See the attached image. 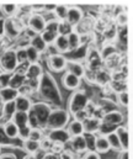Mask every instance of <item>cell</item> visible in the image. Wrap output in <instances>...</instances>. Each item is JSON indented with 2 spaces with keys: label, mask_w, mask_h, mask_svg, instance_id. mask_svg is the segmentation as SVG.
I'll use <instances>...</instances> for the list:
<instances>
[{
  "label": "cell",
  "mask_w": 133,
  "mask_h": 159,
  "mask_svg": "<svg viewBox=\"0 0 133 159\" xmlns=\"http://www.w3.org/2000/svg\"><path fill=\"white\" fill-rule=\"evenodd\" d=\"M37 93L46 104L53 105L55 107H59L62 105V94L59 91L58 84L49 73H43L40 78Z\"/></svg>",
  "instance_id": "cell-1"
},
{
  "label": "cell",
  "mask_w": 133,
  "mask_h": 159,
  "mask_svg": "<svg viewBox=\"0 0 133 159\" xmlns=\"http://www.w3.org/2000/svg\"><path fill=\"white\" fill-rule=\"evenodd\" d=\"M51 111H52L51 105L46 104L43 101H37L32 104V107L29 112V126L31 128L43 129Z\"/></svg>",
  "instance_id": "cell-2"
},
{
  "label": "cell",
  "mask_w": 133,
  "mask_h": 159,
  "mask_svg": "<svg viewBox=\"0 0 133 159\" xmlns=\"http://www.w3.org/2000/svg\"><path fill=\"white\" fill-rule=\"evenodd\" d=\"M89 96L86 93L82 91V90H75L72 96L69 98V102H68V112L70 116L77 117L78 115L86 112L89 107Z\"/></svg>",
  "instance_id": "cell-3"
},
{
  "label": "cell",
  "mask_w": 133,
  "mask_h": 159,
  "mask_svg": "<svg viewBox=\"0 0 133 159\" xmlns=\"http://www.w3.org/2000/svg\"><path fill=\"white\" fill-rule=\"evenodd\" d=\"M72 119V116L69 115V112L64 109L60 107H55L52 109L44 128L47 129H58V128H65L69 123V121Z\"/></svg>",
  "instance_id": "cell-4"
},
{
  "label": "cell",
  "mask_w": 133,
  "mask_h": 159,
  "mask_svg": "<svg viewBox=\"0 0 133 159\" xmlns=\"http://www.w3.org/2000/svg\"><path fill=\"white\" fill-rule=\"evenodd\" d=\"M19 67L16 49L15 48H5L2 51V56L0 59V68L4 73H14Z\"/></svg>",
  "instance_id": "cell-5"
},
{
  "label": "cell",
  "mask_w": 133,
  "mask_h": 159,
  "mask_svg": "<svg viewBox=\"0 0 133 159\" xmlns=\"http://www.w3.org/2000/svg\"><path fill=\"white\" fill-rule=\"evenodd\" d=\"M46 137L51 141L53 146H65L70 141V134L68 133L67 128H58V129H48Z\"/></svg>",
  "instance_id": "cell-6"
},
{
  "label": "cell",
  "mask_w": 133,
  "mask_h": 159,
  "mask_svg": "<svg viewBox=\"0 0 133 159\" xmlns=\"http://www.w3.org/2000/svg\"><path fill=\"white\" fill-rule=\"evenodd\" d=\"M86 62H88V66L85 67L86 68V73H96L97 70L102 69V66H104V61L100 56V52L96 49V48H90L86 53Z\"/></svg>",
  "instance_id": "cell-7"
},
{
  "label": "cell",
  "mask_w": 133,
  "mask_h": 159,
  "mask_svg": "<svg viewBox=\"0 0 133 159\" xmlns=\"http://www.w3.org/2000/svg\"><path fill=\"white\" fill-rule=\"evenodd\" d=\"M22 32L21 24L15 19H4V36L10 40L17 39Z\"/></svg>",
  "instance_id": "cell-8"
},
{
  "label": "cell",
  "mask_w": 133,
  "mask_h": 159,
  "mask_svg": "<svg viewBox=\"0 0 133 159\" xmlns=\"http://www.w3.org/2000/svg\"><path fill=\"white\" fill-rule=\"evenodd\" d=\"M67 62H68V59L65 58V56L64 54H60V53L51 54L47 58V66H48V68L52 72H55V73L64 72L65 70V67H67Z\"/></svg>",
  "instance_id": "cell-9"
},
{
  "label": "cell",
  "mask_w": 133,
  "mask_h": 159,
  "mask_svg": "<svg viewBox=\"0 0 133 159\" xmlns=\"http://www.w3.org/2000/svg\"><path fill=\"white\" fill-rule=\"evenodd\" d=\"M46 25H47V20L40 12H32L30 15V17L27 19V27L31 29L37 35L43 32L44 29H46Z\"/></svg>",
  "instance_id": "cell-10"
},
{
  "label": "cell",
  "mask_w": 133,
  "mask_h": 159,
  "mask_svg": "<svg viewBox=\"0 0 133 159\" xmlns=\"http://www.w3.org/2000/svg\"><path fill=\"white\" fill-rule=\"evenodd\" d=\"M123 120H125V116H123L122 112L116 111V110H111V111H107L102 115L101 122L106 123V125H110V126L118 127L123 123Z\"/></svg>",
  "instance_id": "cell-11"
},
{
  "label": "cell",
  "mask_w": 133,
  "mask_h": 159,
  "mask_svg": "<svg viewBox=\"0 0 133 159\" xmlns=\"http://www.w3.org/2000/svg\"><path fill=\"white\" fill-rule=\"evenodd\" d=\"M84 20V12L80 7L78 6H68V12H67V19L65 21L74 26H79V24Z\"/></svg>",
  "instance_id": "cell-12"
},
{
  "label": "cell",
  "mask_w": 133,
  "mask_h": 159,
  "mask_svg": "<svg viewBox=\"0 0 133 159\" xmlns=\"http://www.w3.org/2000/svg\"><path fill=\"white\" fill-rule=\"evenodd\" d=\"M100 126H101V117L88 116V117L83 120L84 134H96V133H99Z\"/></svg>",
  "instance_id": "cell-13"
},
{
  "label": "cell",
  "mask_w": 133,
  "mask_h": 159,
  "mask_svg": "<svg viewBox=\"0 0 133 159\" xmlns=\"http://www.w3.org/2000/svg\"><path fill=\"white\" fill-rule=\"evenodd\" d=\"M65 70H67V73H70V74L78 77L79 79H82V78L85 77L86 68H85V66L83 63H80L78 61H68Z\"/></svg>",
  "instance_id": "cell-14"
},
{
  "label": "cell",
  "mask_w": 133,
  "mask_h": 159,
  "mask_svg": "<svg viewBox=\"0 0 133 159\" xmlns=\"http://www.w3.org/2000/svg\"><path fill=\"white\" fill-rule=\"evenodd\" d=\"M62 83H63V86L67 89V90H72V91H75L79 89L80 84H82V79H79L78 77L70 74V73H64V75L62 77Z\"/></svg>",
  "instance_id": "cell-15"
},
{
  "label": "cell",
  "mask_w": 133,
  "mask_h": 159,
  "mask_svg": "<svg viewBox=\"0 0 133 159\" xmlns=\"http://www.w3.org/2000/svg\"><path fill=\"white\" fill-rule=\"evenodd\" d=\"M26 80L27 79H40L43 74L42 66L40 63H27V68L24 70Z\"/></svg>",
  "instance_id": "cell-16"
},
{
  "label": "cell",
  "mask_w": 133,
  "mask_h": 159,
  "mask_svg": "<svg viewBox=\"0 0 133 159\" xmlns=\"http://www.w3.org/2000/svg\"><path fill=\"white\" fill-rule=\"evenodd\" d=\"M68 144L70 146V149H72L73 153H84V152H86V141H85L84 134L72 137Z\"/></svg>",
  "instance_id": "cell-17"
},
{
  "label": "cell",
  "mask_w": 133,
  "mask_h": 159,
  "mask_svg": "<svg viewBox=\"0 0 133 159\" xmlns=\"http://www.w3.org/2000/svg\"><path fill=\"white\" fill-rule=\"evenodd\" d=\"M15 107L16 111H21V112H30L31 107H32V100L29 96H24V95H19L15 99Z\"/></svg>",
  "instance_id": "cell-18"
},
{
  "label": "cell",
  "mask_w": 133,
  "mask_h": 159,
  "mask_svg": "<svg viewBox=\"0 0 133 159\" xmlns=\"http://www.w3.org/2000/svg\"><path fill=\"white\" fill-rule=\"evenodd\" d=\"M92 80L96 84H99L100 86H106L107 84H110L112 81V74L106 69H100L96 73H94Z\"/></svg>",
  "instance_id": "cell-19"
},
{
  "label": "cell",
  "mask_w": 133,
  "mask_h": 159,
  "mask_svg": "<svg viewBox=\"0 0 133 159\" xmlns=\"http://www.w3.org/2000/svg\"><path fill=\"white\" fill-rule=\"evenodd\" d=\"M70 137H77V136H83L84 134V127H83V121L74 119L70 120L68 126L65 127Z\"/></svg>",
  "instance_id": "cell-20"
},
{
  "label": "cell",
  "mask_w": 133,
  "mask_h": 159,
  "mask_svg": "<svg viewBox=\"0 0 133 159\" xmlns=\"http://www.w3.org/2000/svg\"><path fill=\"white\" fill-rule=\"evenodd\" d=\"M99 52H100V56H101L102 61L106 62L107 59L115 57L118 51H117V47H116V44H115L113 42H106Z\"/></svg>",
  "instance_id": "cell-21"
},
{
  "label": "cell",
  "mask_w": 133,
  "mask_h": 159,
  "mask_svg": "<svg viewBox=\"0 0 133 159\" xmlns=\"http://www.w3.org/2000/svg\"><path fill=\"white\" fill-rule=\"evenodd\" d=\"M1 123L4 125L7 121H11V117L14 116V114L16 112V107H15V102L10 101V102H4L1 106Z\"/></svg>",
  "instance_id": "cell-22"
},
{
  "label": "cell",
  "mask_w": 133,
  "mask_h": 159,
  "mask_svg": "<svg viewBox=\"0 0 133 159\" xmlns=\"http://www.w3.org/2000/svg\"><path fill=\"white\" fill-rule=\"evenodd\" d=\"M19 96V90L11 88V86H6V88H1L0 89V99L4 102H10V101H15V99Z\"/></svg>",
  "instance_id": "cell-23"
},
{
  "label": "cell",
  "mask_w": 133,
  "mask_h": 159,
  "mask_svg": "<svg viewBox=\"0 0 133 159\" xmlns=\"http://www.w3.org/2000/svg\"><path fill=\"white\" fill-rule=\"evenodd\" d=\"M115 133L121 143V147L123 151H128V144H130V141H128V131L125 126H118L116 127L115 129Z\"/></svg>",
  "instance_id": "cell-24"
},
{
  "label": "cell",
  "mask_w": 133,
  "mask_h": 159,
  "mask_svg": "<svg viewBox=\"0 0 133 159\" xmlns=\"http://www.w3.org/2000/svg\"><path fill=\"white\" fill-rule=\"evenodd\" d=\"M25 83H26V77H25L24 70H17V72H14L11 74V79H10V83H9V86L19 90Z\"/></svg>",
  "instance_id": "cell-25"
},
{
  "label": "cell",
  "mask_w": 133,
  "mask_h": 159,
  "mask_svg": "<svg viewBox=\"0 0 133 159\" xmlns=\"http://www.w3.org/2000/svg\"><path fill=\"white\" fill-rule=\"evenodd\" d=\"M2 131H4V134L10 138V139H15V138H19V128L17 126L12 122V121H7L2 125Z\"/></svg>",
  "instance_id": "cell-26"
},
{
  "label": "cell",
  "mask_w": 133,
  "mask_h": 159,
  "mask_svg": "<svg viewBox=\"0 0 133 159\" xmlns=\"http://www.w3.org/2000/svg\"><path fill=\"white\" fill-rule=\"evenodd\" d=\"M67 40H68V44H69V52L79 49L82 47V37H80V34L78 31L70 32L67 36Z\"/></svg>",
  "instance_id": "cell-27"
},
{
  "label": "cell",
  "mask_w": 133,
  "mask_h": 159,
  "mask_svg": "<svg viewBox=\"0 0 133 159\" xmlns=\"http://www.w3.org/2000/svg\"><path fill=\"white\" fill-rule=\"evenodd\" d=\"M53 47L55 48L57 53H65V52H69V44H68V40H67V36H62V35H58L57 39L53 43Z\"/></svg>",
  "instance_id": "cell-28"
},
{
  "label": "cell",
  "mask_w": 133,
  "mask_h": 159,
  "mask_svg": "<svg viewBox=\"0 0 133 159\" xmlns=\"http://www.w3.org/2000/svg\"><path fill=\"white\" fill-rule=\"evenodd\" d=\"M11 121L17 126V128H22L29 126V112H21L16 111L14 116L11 117Z\"/></svg>",
  "instance_id": "cell-29"
},
{
  "label": "cell",
  "mask_w": 133,
  "mask_h": 159,
  "mask_svg": "<svg viewBox=\"0 0 133 159\" xmlns=\"http://www.w3.org/2000/svg\"><path fill=\"white\" fill-rule=\"evenodd\" d=\"M110 151V146L109 142L106 139L105 136H96L95 138V152H97L99 154L101 153H107Z\"/></svg>",
  "instance_id": "cell-30"
},
{
  "label": "cell",
  "mask_w": 133,
  "mask_h": 159,
  "mask_svg": "<svg viewBox=\"0 0 133 159\" xmlns=\"http://www.w3.org/2000/svg\"><path fill=\"white\" fill-rule=\"evenodd\" d=\"M20 6L16 4H1L0 11L6 16V19H14V16L19 12Z\"/></svg>",
  "instance_id": "cell-31"
},
{
  "label": "cell",
  "mask_w": 133,
  "mask_h": 159,
  "mask_svg": "<svg viewBox=\"0 0 133 159\" xmlns=\"http://www.w3.org/2000/svg\"><path fill=\"white\" fill-rule=\"evenodd\" d=\"M29 44L31 46V47H33L38 53H44L46 51H47V44L44 43V41L42 40V37H41V35H36L35 37H32L31 40L29 41Z\"/></svg>",
  "instance_id": "cell-32"
},
{
  "label": "cell",
  "mask_w": 133,
  "mask_h": 159,
  "mask_svg": "<svg viewBox=\"0 0 133 159\" xmlns=\"http://www.w3.org/2000/svg\"><path fill=\"white\" fill-rule=\"evenodd\" d=\"M25 53H26V61L27 63H38L41 53H38L33 47H31L30 44L25 46Z\"/></svg>",
  "instance_id": "cell-33"
},
{
  "label": "cell",
  "mask_w": 133,
  "mask_h": 159,
  "mask_svg": "<svg viewBox=\"0 0 133 159\" xmlns=\"http://www.w3.org/2000/svg\"><path fill=\"white\" fill-rule=\"evenodd\" d=\"M22 148L27 154H35L41 148V146H40V142L26 139V141H22Z\"/></svg>",
  "instance_id": "cell-34"
},
{
  "label": "cell",
  "mask_w": 133,
  "mask_h": 159,
  "mask_svg": "<svg viewBox=\"0 0 133 159\" xmlns=\"http://www.w3.org/2000/svg\"><path fill=\"white\" fill-rule=\"evenodd\" d=\"M67 12H68V6L67 5H55L54 10H53V15L55 17L57 21L62 22L65 21L67 19Z\"/></svg>",
  "instance_id": "cell-35"
},
{
  "label": "cell",
  "mask_w": 133,
  "mask_h": 159,
  "mask_svg": "<svg viewBox=\"0 0 133 159\" xmlns=\"http://www.w3.org/2000/svg\"><path fill=\"white\" fill-rule=\"evenodd\" d=\"M105 137H106V139H107V142H109L110 149H113V151H116V152L122 151L121 143H120V141H118V138H117V136H116L115 132H111V133L106 134Z\"/></svg>",
  "instance_id": "cell-36"
},
{
  "label": "cell",
  "mask_w": 133,
  "mask_h": 159,
  "mask_svg": "<svg viewBox=\"0 0 133 159\" xmlns=\"http://www.w3.org/2000/svg\"><path fill=\"white\" fill-rule=\"evenodd\" d=\"M44 133L42 128H31L30 131V136L27 139H32V141H36V142H41L43 139Z\"/></svg>",
  "instance_id": "cell-37"
},
{
  "label": "cell",
  "mask_w": 133,
  "mask_h": 159,
  "mask_svg": "<svg viewBox=\"0 0 133 159\" xmlns=\"http://www.w3.org/2000/svg\"><path fill=\"white\" fill-rule=\"evenodd\" d=\"M41 35V37H42V40L44 41V43L47 44V46H52L53 43H54V41L57 39V34H54V32H51V31H47V30H44L42 34H40Z\"/></svg>",
  "instance_id": "cell-38"
},
{
  "label": "cell",
  "mask_w": 133,
  "mask_h": 159,
  "mask_svg": "<svg viewBox=\"0 0 133 159\" xmlns=\"http://www.w3.org/2000/svg\"><path fill=\"white\" fill-rule=\"evenodd\" d=\"M74 31V27L72 25H69L67 21H62L59 22V30H58V35L62 36H68L70 32Z\"/></svg>",
  "instance_id": "cell-39"
},
{
  "label": "cell",
  "mask_w": 133,
  "mask_h": 159,
  "mask_svg": "<svg viewBox=\"0 0 133 159\" xmlns=\"http://www.w3.org/2000/svg\"><path fill=\"white\" fill-rule=\"evenodd\" d=\"M117 35H118L117 34V29L115 26L107 27L105 30V32H104V37H105V40L107 41V42H112V41L117 37Z\"/></svg>",
  "instance_id": "cell-40"
},
{
  "label": "cell",
  "mask_w": 133,
  "mask_h": 159,
  "mask_svg": "<svg viewBox=\"0 0 133 159\" xmlns=\"http://www.w3.org/2000/svg\"><path fill=\"white\" fill-rule=\"evenodd\" d=\"M115 19H116V24L120 26V27H126V25H127V21H128V17H127V14L125 12V11H122V12H120L118 15H116L115 16Z\"/></svg>",
  "instance_id": "cell-41"
},
{
  "label": "cell",
  "mask_w": 133,
  "mask_h": 159,
  "mask_svg": "<svg viewBox=\"0 0 133 159\" xmlns=\"http://www.w3.org/2000/svg\"><path fill=\"white\" fill-rule=\"evenodd\" d=\"M117 100L120 102V105L122 106H127L128 105V93L126 90H121L117 93Z\"/></svg>",
  "instance_id": "cell-42"
},
{
  "label": "cell",
  "mask_w": 133,
  "mask_h": 159,
  "mask_svg": "<svg viewBox=\"0 0 133 159\" xmlns=\"http://www.w3.org/2000/svg\"><path fill=\"white\" fill-rule=\"evenodd\" d=\"M86 141V151H95V138L96 134H84Z\"/></svg>",
  "instance_id": "cell-43"
},
{
  "label": "cell",
  "mask_w": 133,
  "mask_h": 159,
  "mask_svg": "<svg viewBox=\"0 0 133 159\" xmlns=\"http://www.w3.org/2000/svg\"><path fill=\"white\" fill-rule=\"evenodd\" d=\"M47 31H51V32H54L58 35V30H59V21L57 20H52V21H48L47 25H46V29Z\"/></svg>",
  "instance_id": "cell-44"
},
{
  "label": "cell",
  "mask_w": 133,
  "mask_h": 159,
  "mask_svg": "<svg viewBox=\"0 0 133 159\" xmlns=\"http://www.w3.org/2000/svg\"><path fill=\"white\" fill-rule=\"evenodd\" d=\"M16 57H17L19 66L20 64H24V63H27V61H26V53H25V47H19L16 49Z\"/></svg>",
  "instance_id": "cell-45"
},
{
  "label": "cell",
  "mask_w": 133,
  "mask_h": 159,
  "mask_svg": "<svg viewBox=\"0 0 133 159\" xmlns=\"http://www.w3.org/2000/svg\"><path fill=\"white\" fill-rule=\"evenodd\" d=\"M30 131H31V127L30 126H26V127H22V128H19V138L21 141H26L30 136Z\"/></svg>",
  "instance_id": "cell-46"
},
{
  "label": "cell",
  "mask_w": 133,
  "mask_h": 159,
  "mask_svg": "<svg viewBox=\"0 0 133 159\" xmlns=\"http://www.w3.org/2000/svg\"><path fill=\"white\" fill-rule=\"evenodd\" d=\"M11 74L12 73H4V72L0 74V85H1V88L9 86V83H10V79H11Z\"/></svg>",
  "instance_id": "cell-47"
},
{
  "label": "cell",
  "mask_w": 133,
  "mask_h": 159,
  "mask_svg": "<svg viewBox=\"0 0 133 159\" xmlns=\"http://www.w3.org/2000/svg\"><path fill=\"white\" fill-rule=\"evenodd\" d=\"M83 159H101V157L95 151H88V152H85V156Z\"/></svg>",
  "instance_id": "cell-48"
},
{
  "label": "cell",
  "mask_w": 133,
  "mask_h": 159,
  "mask_svg": "<svg viewBox=\"0 0 133 159\" xmlns=\"http://www.w3.org/2000/svg\"><path fill=\"white\" fill-rule=\"evenodd\" d=\"M59 159H75V157H74V153L72 151H63Z\"/></svg>",
  "instance_id": "cell-49"
},
{
  "label": "cell",
  "mask_w": 133,
  "mask_h": 159,
  "mask_svg": "<svg viewBox=\"0 0 133 159\" xmlns=\"http://www.w3.org/2000/svg\"><path fill=\"white\" fill-rule=\"evenodd\" d=\"M33 156H35V158L36 159H46L47 158V151H44V149H41V148H40Z\"/></svg>",
  "instance_id": "cell-50"
},
{
  "label": "cell",
  "mask_w": 133,
  "mask_h": 159,
  "mask_svg": "<svg viewBox=\"0 0 133 159\" xmlns=\"http://www.w3.org/2000/svg\"><path fill=\"white\" fill-rule=\"evenodd\" d=\"M0 159H17V158H16V156L14 153L7 152V153H4V154H0Z\"/></svg>",
  "instance_id": "cell-51"
},
{
  "label": "cell",
  "mask_w": 133,
  "mask_h": 159,
  "mask_svg": "<svg viewBox=\"0 0 133 159\" xmlns=\"http://www.w3.org/2000/svg\"><path fill=\"white\" fill-rule=\"evenodd\" d=\"M118 159H130V156H128V151H120L118 152Z\"/></svg>",
  "instance_id": "cell-52"
},
{
  "label": "cell",
  "mask_w": 133,
  "mask_h": 159,
  "mask_svg": "<svg viewBox=\"0 0 133 159\" xmlns=\"http://www.w3.org/2000/svg\"><path fill=\"white\" fill-rule=\"evenodd\" d=\"M4 36V19L0 17V37Z\"/></svg>",
  "instance_id": "cell-53"
},
{
  "label": "cell",
  "mask_w": 133,
  "mask_h": 159,
  "mask_svg": "<svg viewBox=\"0 0 133 159\" xmlns=\"http://www.w3.org/2000/svg\"><path fill=\"white\" fill-rule=\"evenodd\" d=\"M22 159H36V158H35V156H33V154H26Z\"/></svg>",
  "instance_id": "cell-54"
},
{
  "label": "cell",
  "mask_w": 133,
  "mask_h": 159,
  "mask_svg": "<svg viewBox=\"0 0 133 159\" xmlns=\"http://www.w3.org/2000/svg\"><path fill=\"white\" fill-rule=\"evenodd\" d=\"M2 51H4V49L0 48V59H1V56H2Z\"/></svg>",
  "instance_id": "cell-55"
},
{
  "label": "cell",
  "mask_w": 133,
  "mask_h": 159,
  "mask_svg": "<svg viewBox=\"0 0 133 159\" xmlns=\"http://www.w3.org/2000/svg\"><path fill=\"white\" fill-rule=\"evenodd\" d=\"M1 106H2V101H1V99H0V109H1Z\"/></svg>",
  "instance_id": "cell-56"
},
{
  "label": "cell",
  "mask_w": 133,
  "mask_h": 159,
  "mask_svg": "<svg viewBox=\"0 0 133 159\" xmlns=\"http://www.w3.org/2000/svg\"><path fill=\"white\" fill-rule=\"evenodd\" d=\"M1 73H2V70H1V68H0V74H1Z\"/></svg>",
  "instance_id": "cell-57"
},
{
  "label": "cell",
  "mask_w": 133,
  "mask_h": 159,
  "mask_svg": "<svg viewBox=\"0 0 133 159\" xmlns=\"http://www.w3.org/2000/svg\"><path fill=\"white\" fill-rule=\"evenodd\" d=\"M0 44H1V37H0Z\"/></svg>",
  "instance_id": "cell-58"
},
{
  "label": "cell",
  "mask_w": 133,
  "mask_h": 159,
  "mask_svg": "<svg viewBox=\"0 0 133 159\" xmlns=\"http://www.w3.org/2000/svg\"><path fill=\"white\" fill-rule=\"evenodd\" d=\"M0 89H1V85H0Z\"/></svg>",
  "instance_id": "cell-59"
}]
</instances>
